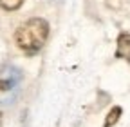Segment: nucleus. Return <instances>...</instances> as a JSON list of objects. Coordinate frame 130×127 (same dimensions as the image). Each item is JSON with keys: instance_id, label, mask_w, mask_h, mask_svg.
I'll return each mask as SVG.
<instances>
[{"instance_id": "nucleus-1", "label": "nucleus", "mask_w": 130, "mask_h": 127, "mask_svg": "<svg viewBox=\"0 0 130 127\" xmlns=\"http://www.w3.org/2000/svg\"><path fill=\"white\" fill-rule=\"evenodd\" d=\"M49 36V24L43 18H31L22 24L14 33V42L25 53H36L42 49Z\"/></svg>"}, {"instance_id": "nucleus-5", "label": "nucleus", "mask_w": 130, "mask_h": 127, "mask_svg": "<svg viewBox=\"0 0 130 127\" xmlns=\"http://www.w3.org/2000/svg\"><path fill=\"white\" fill-rule=\"evenodd\" d=\"M24 4V0H0V7H4L6 11H14Z\"/></svg>"}, {"instance_id": "nucleus-3", "label": "nucleus", "mask_w": 130, "mask_h": 127, "mask_svg": "<svg viewBox=\"0 0 130 127\" xmlns=\"http://www.w3.org/2000/svg\"><path fill=\"white\" fill-rule=\"evenodd\" d=\"M118 56L130 62V35L123 33L118 38Z\"/></svg>"}, {"instance_id": "nucleus-2", "label": "nucleus", "mask_w": 130, "mask_h": 127, "mask_svg": "<svg viewBox=\"0 0 130 127\" xmlns=\"http://www.w3.org/2000/svg\"><path fill=\"white\" fill-rule=\"evenodd\" d=\"M22 71L14 66L0 67V104H11L20 91Z\"/></svg>"}, {"instance_id": "nucleus-4", "label": "nucleus", "mask_w": 130, "mask_h": 127, "mask_svg": "<svg viewBox=\"0 0 130 127\" xmlns=\"http://www.w3.org/2000/svg\"><path fill=\"white\" fill-rule=\"evenodd\" d=\"M119 116H121V107H114L110 113H108L107 120H105V127H112L114 123L119 120Z\"/></svg>"}]
</instances>
